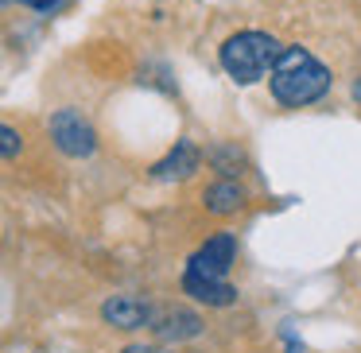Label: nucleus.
Masks as SVG:
<instances>
[{
    "instance_id": "obj_4",
    "label": "nucleus",
    "mask_w": 361,
    "mask_h": 353,
    "mask_svg": "<svg viewBox=\"0 0 361 353\" xmlns=\"http://www.w3.org/2000/svg\"><path fill=\"white\" fill-rule=\"evenodd\" d=\"M237 260V237L233 233H214L195 256L187 260V272L206 275V280H226Z\"/></svg>"
},
{
    "instance_id": "obj_1",
    "label": "nucleus",
    "mask_w": 361,
    "mask_h": 353,
    "mask_svg": "<svg viewBox=\"0 0 361 353\" xmlns=\"http://www.w3.org/2000/svg\"><path fill=\"white\" fill-rule=\"evenodd\" d=\"M334 86V74L330 66H322L319 58L311 55L299 43H288L276 58L272 74H268V89L272 97L283 105V109H303V105H314L330 94Z\"/></svg>"
},
{
    "instance_id": "obj_8",
    "label": "nucleus",
    "mask_w": 361,
    "mask_h": 353,
    "mask_svg": "<svg viewBox=\"0 0 361 353\" xmlns=\"http://www.w3.org/2000/svg\"><path fill=\"white\" fill-rule=\"evenodd\" d=\"M183 291H187L195 303H206V306H233L237 303V287L226 280H206V275H195V272H183Z\"/></svg>"
},
{
    "instance_id": "obj_13",
    "label": "nucleus",
    "mask_w": 361,
    "mask_h": 353,
    "mask_svg": "<svg viewBox=\"0 0 361 353\" xmlns=\"http://www.w3.org/2000/svg\"><path fill=\"white\" fill-rule=\"evenodd\" d=\"M121 353H175V349H156V345H140V342H136V345H125Z\"/></svg>"
},
{
    "instance_id": "obj_10",
    "label": "nucleus",
    "mask_w": 361,
    "mask_h": 353,
    "mask_svg": "<svg viewBox=\"0 0 361 353\" xmlns=\"http://www.w3.org/2000/svg\"><path fill=\"white\" fill-rule=\"evenodd\" d=\"M206 159H210V163L218 167L221 175H237V167L245 163V156H241V151H237V148H229V144H218V148H214V151H210V156H206Z\"/></svg>"
},
{
    "instance_id": "obj_14",
    "label": "nucleus",
    "mask_w": 361,
    "mask_h": 353,
    "mask_svg": "<svg viewBox=\"0 0 361 353\" xmlns=\"http://www.w3.org/2000/svg\"><path fill=\"white\" fill-rule=\"evenodd\" d=\"M350 94H353V101H357V105H361V74H357V78H353V86H350Z\"/></svg>"
},
{
    "instance_id": "obj_12",
    "label": "nucleus",
    "mask_w": 361,
    "mask_h": 353,
    "mask_svg": "<svg viewBox=\"0 0 361 353\" xmlns=\"http://www.w3.org/2000/svg\"><path fill=\"white\" fill-rule=\"evenodd\" d=\"M20 4H27V8L43 12V16H51V12H59L66 4V0H20Z\"/></svg>"
},
{
    "instance_id": "obj_3",
    "label": "nucleus",
    "mask_w": 361,
    "mask_h": 353,
    "mask_svg": "<svg viewBox=\"0 0 361 353\" xmlns=\"http://www.w3.org/2000/svg\"><path fill=\"white\" fill-rule=\"evenodd\" d=\"M51 140H55V148L71 159H86L97 151V132L78 109H59L55 117H51Z\"/></svg>"
},
{
    "instance_id": "obj_9",
    "label": "nucleus",
    "mask_w": 361,
    "mask_h": 353,
    "mask_svg": "<svg viewBox=\"0 0 361 353\" xmlns=\"http://www.w3.org/2000/svg\"><path fill=\"white\" fill-rule=\"evenodd\" d=\"M202 206L210 213H218V218H229V213H237L245 206V190L237 187V182H229V179L226 182H214V187L202 194Z\"/></svg>"
},
{
    "instance_id": "obj_6",
    "label": "nucleus",
    "mask_w": 361,
    "mask_h": 353,
    "mask_svg": "<svg viewBox=\"0 0 361 353\" xmlns=\"http://www.w3.org/2000/svg\"><path fill=\"white\" fill-rule=\"evenodd\" d=\"M198 167H202V151H198L190 140H179L164 159H159V163H152L148 175L156 182H171V179H190Z\"/></svg>"
},
{
    "instance_id": "obj_11",
    "label": "nucleus",
    "mask_w": 361,
    "mask_h": 353,
    "mask_svg": "<svg viewBox=\"0 0 361 353\" xmlns=\"http://www.w3.org/2000/svg\"><path fill=\"white\" fill-rule=\"evenodd\" d=\"M0 156H4V159H16L20 156V132L12 125L0 128Z\"/></svg>"
},
{
    "instance_id": "obj_2",
    "label": "nucleus",
    "mask_w": 361,
    "mask_h": 353,
    "mask_svg": "<svg viewBox=\"0 0 361 353\" xmlns=\"http://www.w3.org/2000/svg\"><path fill=\"white\" fill-rule=\"evenodd\" d=\"M280 51H283V43L268 32H237L218 47V63L237 86H252V82L272 74Z\"/></svg>"
},
{
    "instance_id": "obj_7",
    "label": "nucleus",
    "mask_w": 361,
    "mask_h": 353,
    "mask_svg": "<svg viewBox=\"0 0 361 353\" xmlns=\"http://www.w3.org/2000/svg\"><path fill=\"white\" fill-rule=\"evenodd\" d=\"M152 330H156V337H164V342H190V337L202 334V318H198L195 311L175 306V311H156Z\"/></svg>"
},
{
    "instance_id": "obj_5",
    "label": "nucleus",
    "mask_w": 361,
    "mask_h": 353,
    "mask_svg": "<svg viewBox=\"0 0 361 353\" xmlns=\"http://www.w3.org/2000/svg\"><path fill=\"white\" fill-rule=\"evenodd\" d=\"M102 318L109 322V326H117V330H140V326H152L156 306L144 303V299H136V295H113V299L102 303Z\"/></svg>"
}]
</instances>
